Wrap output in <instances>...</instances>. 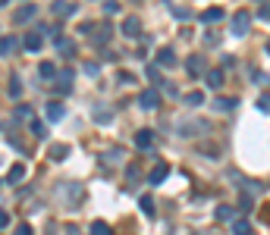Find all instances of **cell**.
I'll return each instance as SVG.
<instances>
[{
    "instance_id": "cell-1",
    "label": "cell",
    "mask_w": 270,
    "mask_h": 235,
    "mask_svg": "<svg viewBox=\"0 0 270 235\" xmlns=\"http://www.w3.org/2000/svg\"><path fill=\"white\" fill-rule=\"evenodd\" d=\"M248 28H251V13L239 10V13L232 16V22H229V34H232V38H245V34H248Z\"/></svg>"
},
{
    "instance_id": "cell-2",
    "label": "cell",
    "mask_w": 270,
    "mask_h": 235,
    "mask_svg": "<svg viewBox=\"0 0 270 235\" xmlns=\"http://www.w3.org/2000/svg\"><path fill=\"white\" fill-rule=\"evenodd\" d=\"M73 78H76V72H73V69H57V72H54V91L57 94H69V91H73Z\"/></svg>"
},
{
    "instance_id": "cell-3",
    "label": "cell",
    "mask_w": 270,
    "mask_h": 235,
    "mask_svg": "<svg viewBox=\"0 0 270 235\" xmlns=\"http://www.w3.org/2000/svg\"><path fill=\"white\" fill-rule=\"evenodd\" d=\"M138 107H142V110H157V107H160V94H157V88L142 91V98H138Z\"/></svg>"
},
{
    "instance_id": "cell-4",
    "label": "cell",
    "mask_w": 270,
    "mask_h": 235,
    "mask_svg": "<svg viewBox=\"0 0 270 235\" xmlns=\"http://www.w3.org/2000/svg\"><path fill=\"white\" fill-rule=\"evenodd\" d=\"M204 69H207V60L201 54H192L189 60H185V72L189 76H204Z\"/></svg>"
},
{
    "instance_id": "cell-5",
    "label": "cell",
    "mask_w": 270,
    "mask_h": 235,
    "mask_svg": "<svg viewBox=\"0 0 270 235\" xmlns=\"http://www.w3.org/2000/svg\"><path fill=\"white\" fill-rule=\"evenodd\" d=\"M51 13L57 19H69L76 13V4H69V0H54V6H51Z\"/></svg>"
},
{
    "instance_id": "cell-6",
    "label": "cell",
    "mask_w": 270,
    "mask_h": 235,
    "mask_svg": "<svg viewBox=\"0 0 270 235\" xmlns=\"http://www.w3.org/2000/svg\"><path fill=\"white\" fill-rule=\"evenodd\" d=\"M44 116H48V122H60L63 116H66V107H63L60 100H51L48 107H44Z\"/></svg>"
},
{
    "instance_id": "cell-7",
    "label": "cell",
    "mask_w": 270,
    "mask_h": 235,
    "mask_svg": "<svg viewBox=\"0 0 270 235\" xmlns=\"http://www.w3.org/2000/svg\"><path fill=\"white\" fill-rule=\"evenodd\" d=\"M176 63H179V60H176V50H173V47H160V50H157V66H160V69H170V66H176Z\"/></svg>"
},
{
    "instance_id": "cell-8",
    "label": "cell",
    "mask_w": 270,
    "mask_h": 235,
    "mask_svg": "<svg viewBox=\"0 0 270 235\" xmlns=\"http://www.w3.org/2000/svg\"><path fill=\"white\" fill-rule=\"evenodd\" d=\"M167 176H170V166H167V163H163V160H160V163H157V166H154V170H151V172H148V182H151V185H160L163 179H167Z\"/></svg>"
},
{
    "instance_id": "cell-9",
    "label": "cell",
    "mask_w": 270,
    "mask_h": 235,
    "mask_svg": "<svg viewBox=\"0 0 270 235\" xmlns=\"http://www.w3.org/2000/svg\"><path fill=\"white\" fill-rule=\"evenodd\" d=\"M151 144H154V132H151V128H138V132H135V148L148 150Z\"/></svg>"
},
{
    "instance_id": "cell-10",
    "label": "cell",
    "mask_w": 270,
    "mask_h": 235,
    "mask_svg": "<svg viewBox=\"0 0 270 235\" xmlns=\"http://www.w3.org/2000/svg\"><path fill=\"white\" fill-rule=\"evenodd\" d=\"M138 32H142V22H138L135 16L123 19V34H126V38H138Z\"/></svg>"
},
{
    "instance_id": "cell-11",
    "label": "cell",
    "mask_w": 270,
    "mask_h": 235,
    "mask_svg": "<svg viewBox=\"0 0 270 235\" xmlns=\"http://www.w3.org/2000/svg\"><path fill=\"white\" fill-rule=\"evenodd\" d=\"M35 13H38L35 4H22L16 13H13V22H29V19H35Z\"/></svg>"
},
{
    "instance_id": "cell-12",
    "label": "cell",
    "mask_w": 270,
    "mask_h": 235,
    "mask_svg": "<svg viewBox=\"0 0 270 235\" xmlns=\"http://www.w3.org/2000/svg\"><path fill=\"white\" fill-rule=\"evenodd\" d=\"M54 47H57L63 56H73V54H76V44L69 41V38H63V34H57V38H54Z\"/></svg>"
},
{
    "instance_id": "cell-13",
    "label": "cell",
    "mask_w": 270,
    "mask_h": 235,
    "mask_svg": "<svg viewBox=\"0 0 270 235\" xmlns=\"http://www.w3.org/2000/svg\"><path fill=\"white\" fill-rule=\"evenodd\" d=\"M210 107L220 110V113H229V110H236V107H239V100H236V98H217L214 104H210Z\"/></svg>"
},
{
    "instance_id": "cell-14",
    "label": "cell",
    "mask_w": 270,
    "mask_h": 235,
    "mask_svg": "<svg viewBox=\"0 0 270 235\" xmlns=\"http://www.w3.org/2000/svg\"><path fill=\"white\" fill-rule=\"evenodd\" d=\"M204 82L210 88H223V69H204Z\"/></svg>"
},
{
    "instance_id": "cell-15",
    "label": "cell",
    "mask_w": 270,
    "mask_h": 235,
    "mask_svg": "<svg viewBox=\"0 0 270 235\" xmlns=\"http://www.w3.org/2000/svg\"><path fill=\"white\" fill-rule=\"evenodd\" d=\"M198 19H201L204 26H214V22H220V19H223V10H220V6H210V10H204V13L198 16Z\"/></svg>"
},
{
    "instance_id": "cell-16",
    "label": "cell",
    "mask_w": 270,
    "mask_h": 235,
    "mask_svg": "<svg viewBox=\"0 0 270 235\" xmlns=\"http://www.w3.org/2000/svg\"><path fill=\"white\" fill-rule=\"evenodd\" d=\"M22 179H26V166H22V163H16V166L7 172V185H19Z\"/></svg>"
},
{
    "instance_id": "cell-17",
    "label": "cell",
    "mask_w": 270,
    "mask_h": 235,
    "mask_svg": "<svg viewBox=\"0 0 270 235\" xmlns=\"http://www.w3.org/2000/svg\"><path fill=\"white\" fill-rule=\"evenodd\" d=\"M41 34H35V32H29L26 38H22V47H26V50H41Z\"/></svg>"
},
{
    "instance_id": "cell-18",
    "label": "cell",
    "mask_w": 270,
    "mask_h": 235,
    "mask_svg": "<svg viewBox=\"0 0 270 235\" xmlns=\"http://www.w3.org/2000/svg\"><path fill=\"white\" fill-rule=\"evenodd\" d=\"M217 220H220V222H232V220H236V207L220 204V207H217Z\"/></svg>"
},
{
    "instance_id": "cell-19",
    "label": "cell",
    "mask_w": 270,
    "mask_h": 235,
    "mask_svg": "<svg viewBox=\"0 0 270 235\" xmlns=\"http://www.w3.org/2000/svg\"><path fill=\"white\" fill-rule=\"evenodd\" d=\"M182 104H185V107H201V104H204V94H201V91H189V94H182Z\"/></svg>"
},
{
    "instance_id": "cell-20",
    "label": "cell",
    "mask_w": 270,
    "mask_h": 235,
    "mask_svg": "<svg viewBox=\"0 0 270 235\" xmlns=\"http://www.w3.org/2000/svg\"><path fill=\"white\" fill-rule=\"evenodd\" d=\"M7 94H10L13 100L22 98V82H19V76H10V88H7Z\"/></svg>"
},
{
    "instance_id": "cell-21",
    "label": "cell",
    "mask_w": 270,
    "mask_h": 235,
    "mask_svg": "<svg viewBox=\"0 0 270 235\" xmlns=\"http://www.w3.org/2000/svg\"><path fill=\"white\" fill-rule=\"evenodd\" d=\"M232 235H251V222L248 220H232Z\"/></svg>"
},
{
    "instance_id": "cell-22",
    "label": "cell",
    "mask_w": 270,
    "mask_h": 235,
    "mask_svg": "<svg viewBox=\"0 0 270 235\" xmlns=\"http://www.w3.org/2000/svg\"><path fill=\"white\" fill-rule=\"evenodd\" d=\"M13 50H16V38H13V34L0 38V56H7V54H13Z\"/></svg>"
},
{
    "instance_id": "cell-23",
    "label": "cell",
    "mask_w": 270,
    "mask_h": 235,
    "mask_svg": "<svg viewBox=\"0 0 270 235\" xmlns=\"http://www.w3.org/2000/svg\"><path fill=\"white\" fill-rule=\"evenodd\" d=\"M66 157H69V148H66V144H54V148H51V160H54V163H60V160H66Z\"/></svg>"
},
{
    "instance_id": "cell-24",
    "label": "cell",
    "mask_w": 270,
    "mask_h": 235,
    "mask_svg": "<svg viewBox=\"0 0 270 235\" xmlns=\"http://www.w3.org/2000/svg\"><path fill=\"white\" fill-rule=\"evenodd\" d=\"M91 235H113V229L104 220H95V222H91Z\"/></svg>"
},
{
    "instance_id": "cell-25",
    "label": "cell",
    "mask_w": 270,
    "mask_h": 235,
    "mask_svg": "<svg viewBox=\"0 0 270 235\" xmlns=\"http://www.w3.org/2000/svg\"><path fill=\"white\" fill-rule=\"evenodd\" d=\"M54 72H57V66H54L51 60H44V63L38 66V76H41V78H54Z\"/></svg>"
},
{
    "instance_id": "cell-26",
    "label": "cell",
    "mask_w": 270,
    "mask_h": 235,
    "mask_svg": "<svg viewBox=\"0 0 270 235\" xmlns=\"http://www.w3.org/2000/svg\"><path fill=\"white\" fill-rule=\"evenodd\" d=\"M138 207L145 210V216H154V201H151V194H145L142 201H138Z\"/></svg>"
},
{
    "instance_id": "cell-27",
    "label": "cell",
    "mask_w": 270,
    "mask_h": 235,
    "mask_svg": "<svg viewBox=\"0 0 270 235\" xmlns=\"http://www.w3.org/2000/svg\"><path fill=\"white\" fill-rule=\"evenodd\" d=\"M148 78L154 85H163V76H160V66H148Z\"/></svg>"
},
{
    "instance_id": "cell-28",
    "label": "cell",
    "mask_w": 270,
    "mask_h": 235,
    "mask_svg": "<svg viewBox=\"0 0 270 235\" xmlns=\"http://www.w3.org/2000/svg\"><path fill=\"white\" fill-rule=\"evenodd\" d=\"M104 13H107V16L120 13V4H116V0H107V4H104Z\"/></svg>"
},
{
    "instance_id": "cell-29",
    "label": "cell",
    "mask_w": 270,
    "mask_h": 235,
    "mask_svg": "<svg viewBox=\"0 0 270 235\" xmlns=\"http://www.w3.org/2000/svg\"><path fill=\"white\" fill-rule=\"evenodd\" d=\"M138 176H142V172H138V166H129V170H126V179H129V185H132V182H138Z\"/></svg>"
},
{
    "instance_id": "cell-30",
    "label": "cell",
    "mask_w": 270,
    "mask_h": 235,
    "mask_svg": "<svg viewBox=\"0 0 270 235\" xmlns=\"http://www.w3.org/2000/svg\"><path fill=\"white\" fill-rule=\"evenodd\" d=\"M16 116H19V120H29V116H32V107H26V104H19V107H16Z\"/></svg>"
},
{
    "instance_id": "cell-31",
    "label": "cell",
    "mask_w": 270,
    "mask_h": 235,
    "mask_svg": "<svg viewBox=\"0 0 270 235\" xmlns=\"http://www.w3.org/2000/svg\"><path fill=\"white\" fill-rule=\"evenodd\" d=\"M32 132H35V138H44V135H48V128H44L41 122H32Z\"/></svg>"
},
{
    "instance_id": "cell-32",
    "label": "cell",
    "mask_w": 270,
    "mask_h": 235,
    "mask_svg": "<svg viewBox=\"0 0 270 235\" xmlns=\"http://www.w3.org/2000/svg\"><path fill=\"white\" fill-rule=\"evenodd\" d=\"M16 235H35V229L29 226V222H22V226H16Z\"/></svg>"
},
{
    "instance_id": "cell-33",
    "label": "cell",
    "mask_w": 270,
    "mask_h": 235,
    "mask_svg": "<svg viewBox=\"0 0 270 235\" xmlns=\"http://www.w3.org/2000/svg\"><path fill=\"white\" fill-rule=\"evenodd\" d=\"M267 107H270V100H267V94H261V98H257V110L267 113Z\"/></svg>"
},
{
    "instance_id": "cell-34",
    "label": "cell",
    "mask_w": 270,
    "mask_h": 235,
    "mask_svg": "<svg viewBox=\"0 0 270 235\" xmlns=\"http://www.w3.org/2000/svg\"><path fill=\"white\" fill-rule=\"evenodd\" d=\"M120 82H123V85H135V76H129V72H120Z\"/></svg>"
},
{
    "instance_id": "cell-35",
    "label": "cell",
    "mask_w": 270,
    "mask_h": 235,
    "mask_svg": "<svg viewBox=\"0 0 270 235\" xmlns=\"http://www.w3.org/2000/svg\"><path fill=\"white\" fill-rule=\"evenodd\" d=\"M10 226V214H7V210H0V229H7Z\"/></svg>"
},
{
    "instance_id": "cell-36",
    "label": "cell",
    "mask_w": 270,
    "mask_h": 235,
    "mask_svg": "<svg viewBox=\"0 0 270 235\" xmlns=\"http://www.w3.org/2000/svg\"><path fill=\"white\" fill-rule=\"evenodd\" d=\"M251 78L257 82V85H264V82H267V76H264V72H257V69H254V72H251Z\"/></svg>"
},
{
    "instance_id": "cell-37",
    "label": "cell",
    "mask_w": 270,
    "mask_h": 235,
    "mask_svg": "<svg viewBox=\"0 0 270 235\" xmlns=\"http://www.w3.org/2000/svg\"><path fill=\"white\" fill-rule=\"evenodd\" d=\"M204 41H207V44H220V38H217L214 32H207V34H204Z\"/></svg>"
},
{
    "instance_id": "cell-38",
    "label": "cell",
    "mask_w": 270,
    "mask_h": 235,
    "mask_svg": "<svg viewBox=\"0 0 270 235\" xmlns=\"http://www.w3.org/2000/svg\"><path fill=\"white\" fill-rule=\"evenodd\" d=\"M98 69H101L98 63H88V66H85V72H88V76H98Z\"/></svg>"
},
{
    "instance_id": "cell-39",
    "label": "cell",
    "mask_w": 270,
    "mask_h": 235,
    "mask_svg": "<svg viewBox=\"0 0 270 235\" xmlns=\"http://www.w3.org/2000/svg\"><path fill=\"white\" fill-rule=\"evenodd\" d=\"M257 19L267 22V4H261V10H257Z\"/></svg>"
},
{
    "instance_id": "cell-40",
    "label": "cell",
    "mask_w": 270,
    "mask_h": 235,
    "mask_svg": "<svg viewBox=\"0 0 270 235\" xmlns=\"http://www.w3.org/2000/svg\"><path fill=\"white\" fill-rule=\"evenodd\" d=\"M66 235H79V226H66Z\"/></svg>"
},
{
    "instance_id": "cell-41",
    "label": "cell",
    "mask_w": 270,
    "mask_h": 235,
    "mask_svg": "<svg viewBox=\"0 0 270 235\" xmlns=\"http://www.w3.org/2000/svg\"><path fill=\"white\" fill-rule=\"evenodd\" d=\"M195 235H217V232H195Z\"/></svg>"
},
{
    "instance_id": "cell-42",
    "label": "cell",
    "mask_w": 270,
    "mask_h": 235,
    "mask_svg": "<svg viewBox=\"0 0 270 235\" xmlns=\"http://www.w3.org/2000/svg\"><path fill=\"white\" fill-rule=\"evenodd\" d=\"M7 4H10V0H0V6H7Z\"/></svg>"
}]
</instances>
